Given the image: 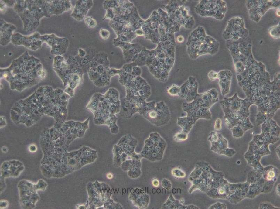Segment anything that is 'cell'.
<instances>
[{"label":"cell","instance_id":"1","mask_svg":"<svg viewBox=\"0 0 280 209\" xmlns=\"http://www.w3.org/2000/svg\"><path fill=\"white\" fill-rule=\"evenodd\" d=\"M237 78L246 97L257 106V125L273 118L280 107V73L271 81L265 66L255 63L246 67Z\"/></svg>","mask_w":280,"mask_h":209},{"label":"cell","instance_id":"2","mask_svg":"<svg viewBox=\"0 0 280 209\" xmlns=\"http://www.w3.org/2000/svg\"><path fill=\"white\" fill-rule=\"evenodd\" d=\"M224 113L225 125L232 131L236 138L242 137L245 132L253 128L250 119V108L253 102L248 98L241 99L237 93L220 101Z\"/></svg>","mask_w":280,"mask_h":209},{"label":"cell","instance_id":"3","mask_svg":"<svg viewBox=\"0 0 280 209\" xmlns=\"http://www.w3.org/2000/svg\"><path fill=\"white\" fill-rule=\"evenodd\" d=\"M219 100V93L215 88L198 94L193 101L183 104V110L186 113L187 116L178 118L177 125L182 128V131L188 134L198 120L212 119L210 109Z\"/></svg>","mask_w":280,"mask_h":209},{"label":"cell","instance_id":"4","mask_svg":"<svg viewBox=\"0 0 280 209\" xmlns=\"http://www.w3.org/2000/svg\"><path fill=\"white\" fill-rule=\"evenodd\" d=\"M210 167L207 163H197L196 167L190 174L189 181L191 186L189 193L191 194L194 191L199 190L201 192H207L210 189L211 173Z\"/></svg>","mask_w":280,"mask_h":209},{"label":"cell","instance_id":"5","mask_svg":"<svg viewBox=\"0 0 280 209\" xmlns=\"http://www.w3.org/2000/svg\"><path fill=\"white\" fill-rule=\"evenodd\" d=\"M167 146L166 142L158 132L152 133L145 140L144 157L151 162L162 160Z\"/></svg>","mask_w":280,"mask_h":209},{"label":"cell","instance_id":"6","mask_svg":"<svg viewBox=\"0 0 280 209\" xmlns=\"http://www.w3.org/2000/svg\"><path fill=\"white\" fill-rule=\"evenodd\" d=\"M18 185L20 195V203L25 208L35 207L36 203L39 200L37 191L41 190L39 183L33 184L28 180H22Z\"/></svg>","mask_w":280,"mask_h":209},{"label":"cell","instance_id":"7","mask_svg":"<svg viewBox=\"0 0 280 209\" xmlns=\"http://www.w3.org/2000/svg\"><path fill=\"white\" fill-rule=\"evenodd\" d=\"M142 115L152 124L158 127L167 125L171 118L169 109L162 101L156 103L155 106Z\"/></svg>","mask_w":280,"mask_h":209},{"label":"cell","instance_id":"8","mask_svg":"<svg viewBox=\"0 0 280 209\" xmlns=\"http://www.w3.org/2000/svg\"><path fill=\"white\" fill-rule=\"evenodd\" d=\"M24 167L20 161L12 160L5 161L3 163L1 167V178L9 176L17 177L23 172Z\"/></svg>","mask_w":280,"mask_h":209},{"label":"cell","instance_id":"9","mask_svg":"<svg viewBox=\"0 0 280 209\" xmlns=\"http://www.w3.org/2000/svg\"><path fill=\"white\" fill-rule=\"evenodd\" d=\"M219 85L220 91L223 96H226L230 93L232 78L230 71L224 70L218 73Z\"/></svg>","mask_w":280,"mask_h":209},{"label":"cell","instance_id":"10","mask_svg":"<svg viewBox=\"0 0 280 209\" xmlns=\"http://www.w3.org/2000/svg\"><path fill=\"white\" fill-rule=\"evenodd\" d=\"M162 209H198L199 208L196 206L191 205H185L176 200L172 194H170L167 200L164 203L161 207Z\"/></svg>","mask_w":280,"mask_h":209},{"label":"cell","instance_id":"11","mask_svg":"<svg viewBox=\"0 0 280 209\" xmlns=\"http://www.w3.org/2000/svg\"><path fill=\"white\" fill-rule=\"evenodd\" d=\"M189 90L185 99L187 103L193 101L198 94V84L195 78L190 77L188 80Z\"/></svg>","mask_w":280,"mask_h":209},{"label":"cell","instance_id":"12","mask_svg":"<svg viewBox=\"0 0 280 209\" xmlns=\"http://www.w3.org/2000/svg\"><path fill=\"white\" fill-rule=\"evenodd\" d=\"M180 92V87L176 84H172L167 90L168 93L170 96H179Z\"/></svg>","mask_w":280,"mask_h":209},{"label":"cell","instance_id":"13","mask_svg":"<svg viewBox=\"0 0 280 209\" xmlns=\"http://www.w3.org/2000/svg\"><path fill=\"white\" fill-rule=\"evenodd\" d=\"M188 134L182 130L177 133L174 137V139L175 142H180L186 141L188 138Z\"/></svg>","mask_w":280,"mask_h":209},{"label":"cell","instance_id":"14","mask_svg":"<svg viewBox=\"0 0 280 209\" xmlns=\"http://www.w3.org/2000/svg\"><path fill=\"white\" fill-rule=\"evenodd\" d=\"M266 174L264 176L265 178V180L268 182L274 181V180H276V173L275 172L274 169H270L268 170L267 172L266 173Z\"/></svg>","mask_w":280,"mask_h":209},{"label":"cell","instance_id":"15","mask_svg":"<svg viewBox=\"0 0 280 209\" xmlns=\"http://www.w3.org/2000/svg\"><path fill=\"white\" fill-rule=\"evenodd\" d=\"M171 174L173 176L178 178H183L186 176V173L177 168H173L171 171Z\"/></svg>","mask_w":280,"mask_h":209},{"label":"cell","instance_id":"16","mask_svg":"<svg viewBox=\"0 0 280 209\" xmlns=\"http://www.w3.org/2000/svg\"><path fill=\"white\" fill-rule=\"evenodd\" d=\"M85 24L90 28H94L96 27L97 25L96 21L93 18L87 16L85 19Z\"/></svg>","mask_w":280,"mask_h":209},{"label":"cell","instance_id":"17","mask_svg":"<svg viewBox=\"0 0 280 209\" xmlns=\"http://www.w3.org/2000/svg\"><path fill=\"white\" fill-rule=\"evenodd\" d=\"M161 184L164 189L169 190L172 189V184L169 179L164 178L161 180Z\"/></svg>","mask_w":280,"mask_h":209},{"label":"cell","instance_id":"18","mask_svg":"<svg viewBox=\"0 0 280 209\" xmlns=\"http://www.w3.org/2000/svg\"><path fill=\"white\" fill-rule=\"evenodd\" d=\"M208 75L209 78L211 81H213L217 79L219 77L218 73L213 71L210 72L208 74Z\"/></svg>","mask_w":280,"mask_h":209},{"label":"cell","instance_id":"19","mask_svg":"<svg viewBox=\"0 0 280 209\" xmlns=\"http://www.w3.org/2000/svg\"><path fill=\"white\" fill-rule=\"evenodd\" d=\"M100 34L103 39L106 40L110 37V33L107 30L101 29L100 31Z\"/></svg>","mask_w":280,"mask_h":209},{"label":"cell","instance_id":"20","mask_svg":"<svg viewBox=\"0 0 280 209\" xmlns=\"http://www.w3.org/2000/svg\"><path fill=\"white\" fill-rule=\"evenodd\" d=\"M215 129L217 131H220L221 130L222 128V122L220 118H218L216 120L215 125Z\"/></svg>","mask_w":280,"mask_h":209},{"label":"cell","instance_id":"21","mask_svg":"<svg viewBox=\"0 0 280 209\" xmlns=\"http://www.w3.org/2000/svg\"><path fill=\"white\" fill-rule=\"evenodd\" d=\"M29 150L31 152H35L37 150L36 146L34 144L31 145L29 147Z\"/></svg>","mask_w":280,"mask_h":209},{"label":"cell","instance_id":"22","mask_svg":"<svg viewBox=\"0 0 280 209\" xmlns=\"http://www.w3.org/2000/svg\"><path fill=\"white\" fill-rule=\"evenodd\" d=\"M152 184L154 187H158L159 186L160 183L157 179H154L152 181Z\"/></svg>","mask_w":280,"mask_h":209},{"label":"cell","instance_id":"23","mask_svg":"<svg viewBox=\"0 0 280 209\" xmlns=\"http://www.w3.org/2000/svg\"><path fill=\"white\" fill-rule=\"evenodd\" d=\"M8 205V203L5 200H2L1 201V208H4L7 207Z\"/></svg>","mask_w":280,"mask_h":209},{"label":"cell","instance_id":"24","mask_svg":"<svg viewBox=\"0 0 280 209\" xmlns=\"http://www.w3.org/2000/svg\"><path fill=\"white\" fill-rule=\"evenodd\" d=\"M106 177L108 179L111 180L112 179L113 177V175L112 173H108L106 175Z\"/></svg>","mask_w":280,"mask_h":209},{"label":"cell","instance_id":"25","mask_svg":"<svg viewBox=\"0 0 280 209\" xmlns=\"http://www.w3.org/2000/svg\"><path fill=\"white\" fill-rule=\"evenodd\" d=\"M177 41L179 43L182 42L184 41V38L181 36H180L177 37Z\"/></svg>","mask_w":280,"mask_h":209},{"label":"cell","instance_id":"26","mask_svg":"<svg viewBox=\"0 0 280 209\" xmlns=\"http://www.w3.org/2000/svg\"><path fill=\"white\" fill-rule=\"evenodd\" d=\"M3 149H2V151L3 152H7L8 151V149H7L6 147H3Z\"/></svg>","mask_w":280,"mask_h":209},{"label":"cell","instance_id":"27","mask_svg":"<svg viewBox=\"0 0 280 209\" xmlns=\"http://www.w3.org/2000/svg\"><path fill=\"white\" fill-rule=\"evenodd\" d=\"M179 201H180V202L182 204H183L184 203V201L183 199H181V200H179Z\"/></svg>","mask_w":280,"mask_h":209}]
</instances>
